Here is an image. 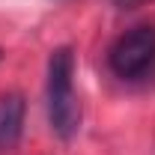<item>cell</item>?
Returning a JSON list of instances; mask_svg holds the SVG:
<instances>
[{
    "label": "cell",
    "mask_w": 155,
    "mask_h": 155,
    "mask_svg": "<svg viewBox=\"0 0 155 155\" xmlns=\"http://www.w3.org/2000/svg\"><path fill=\"white\" fill-rule=\"evenodd\" d=\"M0 57H3V54H0Z\"/></svg>",
    "instance_id": "cell-4"
},
{
    "label": "cell",
    "mask_w": 155,
    "mask_h": 155,
    "mask_svg": "<svg viewBox=\"0 0 155 155\" xmlns=\"http://www.w3.org/2000/svg\"><path fill=\"white\" fill-rule=\"evenodd\" d=\"M24 131V98L21 93H0V155H9Z\"/></svg>",
    "instance_id": "cell-3"
},
{
    "label": "cell",
    "mask_w": 155,
    "mask_h": 155,
    "mask_svg": "<svg viewBox=\"0 0 155 155\" xmlns=\"http://www.w3.org/2000/svg\"><path fill=\"white\" fill-rule=\"evenodd\" d=\"M107 66L122 81H140L155 69V27L140 24L125 30L107 51Z\"/></svg>",
    "instance_id": "cell-2"
},
{
    "label": "cell",
    "mask_w": 155,
    "mask_h": 155,
    "mask_svg": "<svg viewBox=\"0 0 155 155\" xmlns=\"http://www.w3.org/2000/svg\"><path fill=\"white\" fill-rule=\"evenodd\" d=\"M45 98H48V122L54 134L72 140L81 128V101L75 93V51L66 45L51 51L48 57Z\"/></svg>",
    "instance_id": "cell-1"
}]
</instances>
